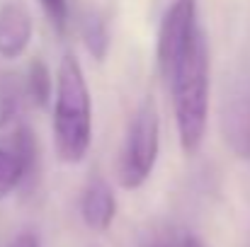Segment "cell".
<instances>
[{
	"label": "cell",
	"instance_id": "cell-1",
	"mask_svg": "<svg viewBox=\"0 0 250 247\" xmlns=\"http://www.w3.org/2000/svg\"><path fill=\"white\" fill-rule=\"evenodd\" d=\"M167 87L180 148L185 155H194L204 141L209 119V46L204 32L167 78Z\"/></svg>",
	"mask_w": 250,
	"mask_h": 247
},
{
	"label": "cell",
	"instance_id": "cell-2",
	"mask_svg": "<svg viewBox=\"0 0 250 247\" xmlns=\"http://www.w3.org/2000/svg\"><path fill=\"white\" fill-rule=\"evenodd\" d=\"M92 141V102L83 68L73 54H66L59 66L54 102V143L61 163H81Z\"/></svg>",
	"mask_w": 250,
	"mask_h": 247
},
{
	"label": "cell",
	"instance_id": "cell-3",
	"mask_svg": "<svg viewBox=\"0 0 250 247\" xmlns=\"http://www.w3.org/2000/svg\"><path fill=\"white\" fill-rule=\"evenodd\" d=\"M161 151V119L153 97H146L134 112L117 160V179L124 189H139L151 177Z\"/></svg>",
	"mask_w": 250,
	"mask_h": 247
},
{
	"label": "cell",
	"instance_id": "cell-4",
	"mask_svg": "<svg viewBox=\"0 0 250 247\" xmlns=\"http://www.w3.org/2000/svg\"><path fill=\"white\" fill-rule=\"evenodd\" d=\"M202 29L197 24V0H172L158 27V71L163 80L172 76L177 63L199 39Z\"/></svg>",
	"mask_w": 250,
	"mask_h": 247
},
{
	"label": "cell",
	"instance_id": "cell-5",
	"mask_svg": "<svg viewBox=\"0 0 250 247\" xmlns=\"http://www.w3.org/2000/svg\"><path fill=\"white\" fill-rule=\"evenodd\" d=\"M39 163L37 138L29 126L20 124L0 141V199L10 196L24 179L32 177Z\"/></svg>",
	"mask_w": 250,
	"mask_h": 247
},
{
	"label": "cell",
	"instance_id": "cell-6",
	"mask_svg": "<svg viewBox=\"0 0 250 247\" xmlns=\"http://www.w3.org/2000/svg\"><path fill=\"white\" fill-rule=\"evenodd\" d=\"M221 133L236 158L250 160V78H238L226 87L221 102Z\"/></svg>",
	"mask_w": 250,
	"mask_h": 247
},
{
	"label": "cell",
	"instance_id": "cell-7",
	"mask_svg": "<svg viewBox=\"0 0 250 247\" xmlns=\"http://www.w3.org/2000/svg\"><path fill=\"white\" fill-rule=\"evenodd\" d=\"M32 15L29 10L17 0L0 2V56L2 58H17L24 54V49L32 41Z\"/></svg>",
	"mask_w": 250,
	"mask_h": 247
},
{
	"label": "cell",
	"instance_id": "cell-8",
	"mask_svg": "<svg viewBox=\"0 0 250 247\" xmlns=\"http://www.w3.org/2000/svg\"><path fill=\"white\" fill-rule=\"evenodd\" d=\"M81 216L90 230L104 233L117 216V199L102 177H92L81 196Z\"/></svg>",
	"mask_w": 250,
	"mask_h": 247
},
{
	"label": "cell",
	"instance_id": "cell-9",
	"mask_svg": "<svg viewBox=\"0 0 250 247\" xmlns=\"http://www.w3.org/2000/svg\"><path fill=\"white\" fill-rule=\"evenodd\" d=\"M81 34H83L85 49L90 51V56L95 61H104L109 51V27H107V19L97 10H90L83 17Z\"/></svg>",
	"mask_w": 250,
	"mask_h": 247
},
{
	"label": "cell",
	"instance_id": "cell-10",
	"mask_svg": "<svg viewBox=\"0 0 250 247\" xmlns=\"http://www.w3.org/2000/svg\"><path fill=\"white\" fill-rule=\"evenodd\" d=\"M24 92L27 97L37 104V107H46L54 92V82H51V73L49 66L42 58H34L27 68V78H24Z\"/></svg>",
	"mask_w": 250,
	"mask_h": 247
},
{
	"label": "cell",
	"instance_id": "cell-11",
	"mask_svg": "<svg viewBox=\"0 0 250 247\" xmlns=\"http://www.w3.org/2000/svg\"><path fill=\"white\" fill-rule=\"evenodd\" d=\"M22 92H24V87L15 80V76H2L0 78V126L7 124L15 116Z\"/></svg>",
	"mask_w": 250,
	"mask_h": 247
},
{
	"label": "cell",
	"instance_id": "cell-12",
	"mask_svg": "<svg viewBox=\"0 0 250 247\" xmlns=\"http://www.w3.org/2000/svg\"><path fill=\"white\" fill-rule=\"evenodd\" d=\"M49 22L54 24V29L59 34H63L68 29V0H39Z\"/></svg>",
	"mask_w": 250,
	"mask_h": 247
},
{
	"label": "cell",
	"instance_id": "cell-13",
	"mask_svg": "<svg viewBox=\"0 0 250 247\" xmlns=\"http://www.w3.org/2000/svg\"><path fill=\"white\" fill-rule=\"evenodd\" d=\"M7 247H42V245H39L37 235H32V233H22V235H17Z\"/></svg>",
	"mask_w": 250,
	"mask_h": 247
},
{
	"label": "cell",
	"instance_id": "cell-14",
	"mask_svg": "<svg viewBox=\"0 0 250 247\" xmlns=\"http://www.w3.org/2000/svg\"><path fill=\"white\" fill-rule=\"evenodd\" d=\"M180 247H204V245H202V240H197V238H185V240L180 243Z\"/></svg>",
	"mask_w": 250,
	"mask_h": 247
},
{
	"label": "cell",
	"instance_id": "cell-15",
	"mask_svg": "<svg viewBox=\"0 0 250 247\" xmlns=\"http://www.w3.org/2000/svg\"><path fill=\"white\" fill-rule=\"evenodd\" d=\"M148 247H172V245H167V243H153V245H148Z\"/></svg>",
	"mask_w": 250,
	"mask_h": 247
}]
</instances>
